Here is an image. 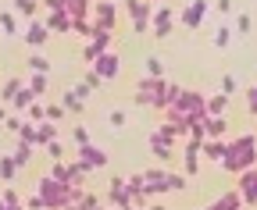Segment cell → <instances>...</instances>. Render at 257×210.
<instances>
[{
  "label": "cell",
  "mask_w": 257,
  "mask_h": 210,
  "mask_svg": "<svg viewBox=\"0 0 257 210\" xmlns=\"http://www.w3.org/2000/svg\"><path fill=\"white\" fill-rule=\"evenodd\" d=\"M207 114H211V110H207V96H200L197 89H182V93L172 100V107L165 110V118H168V122H175L182 132H189L193 125H200Z\"/></svg>",
  "instance_id": "obj_1"
},
{
  "label": "cell",
  "mask_w": 257,
  "mask_h": 210,
  "mask_svg": "<svg viewBox=\"0 0 257 210\" xmlns=\"http://www.w3.org/2000/svg\"><path fill=\"white\" fill-rule=\"evenodd\" d=\"M136 104L165 114L168 104H172V82H165V75H143L136 82Z\"/></svg>",
  "instance_id": "obj_2"
},
{
  "label": "cell",
  "mask_w": 257,
  "mask_h": 210,
  "mask_svg": "<svg viewBox=\"0 0 257 210\" xmlns=\"http://www.w3.org/2000/svg\"><path fill=\"white\" fill-rule=\"evenodd\" d=\"M253 164H257V136H239V139H232L229 150H225L221 168L229 171V174H239V171H246V168H253Z\"/></svg>",
  "instance_id": "obj_3"
},
{
  "label": "cell",
  "mask_w": 257,
  "mask_h": 210,
  "mask_svg": "<svg viewBox=\"0 0 257 210\" xmlns=\"http://www.w3.org/2000/svg\"><path fill=\"white\" fill-rule=\"evenodd\" d=\"M36 192L43 196V203H47L50 210H57V206H75V186H72V182H61V178H54V174H43V178H40Z\"/></svg>",
  "instance_id": "obj_4"
},
{
  "label": "cell",
  "mask_w": 257,
  "mask_h": 210,
  "mask_svg": "<svg viewBox=\"0 0 257 210\" xmlns=\"http://www.w3.org/2000/svg\"><path fill=\"white\" fill-rule=\"evenodd\" d=\"M179 136H186V132H182L175 122H168V118H165V122H161V125L147 136V150H150L157 160H168V157H172V142H175Z\"/></svg>",
  "instance_id": "obj_5"
},
{
  "label": "cell",
  "mask_w": 257,
  "mask_h": 210,
  "mask_svg": "<svg viewBox=\"0 0 257 210\" xmlns=\"http://www.w3.org/2000/svg\"><path fill=\"white\" fill-rule=\"evenodd\" d=\"M125 11H128V18H133V32H136V36H147L157 4H150V0H128Z\"/></svg>",
  "instance_id": "obj_6"
},
{
  "label": "cell",
  "mask_w": 257,
  "mask_h": 210,
  "mask_svg": "<svg viewBox=\"0 0 257 210\" xmlns=\"http://www.w3.org/2000/svg\"><path fill=\"white\" fill-rule=\"evenodd\" d=\"M107 203L111 206H136V192H133V186H128V178H111V189H107Z\"/></svg>",
  "instance_id": "obj_7"
},
{
  "label": "cell",
  "mask_w": 257,
  "mask_h": 210,
  "mask_svg": "<svg viewBox=\"0 0 257 210\" xmlns=\"http://www.w3.org/2000/svg\"><path fill=\"white\" fill-rule=\"evenodd\" d=\"M75 157L82 160V168H86V171H100V168H107V154H104L100 146H93V142L75 146Z\"/></svg>",
  "instance_id": "obj_8"
},
{
  "label": "cell",
  "mask_w": 257,
  "mask_h": 210,
  "mask_svg": "<svg viewBox=\"0 0 257 210\" xmlns=\"http://www.w3.org/2000/svg\"><path fill=\"white\" fill-rule=\"evenodd\" d=\"M143 178H147V192H150V200L172 192V174H168L165 168H150V171H143Z\"/></svg>",
  "instance_id": "obj_9"
},
{
  "label": "cell",
  "mask_w": 257,
  "mask_h": 210,
  "mask_svg": "<svg viewBox=\"0 0 257 210\" xmlns=\"http://www.w3.org/2000/svg\"><path fill=\"white\" fill-rule=\"evenodd\" d=\"M172 25H175V14H172V8L157 4V11H154V22H150V32H154L157 40H168V36H172Z\"/></svg>",
  "instance_id": "obj_10"
},
{
  "label": "cell",
  "mask_w": 257,
  "mask_h": 210,
  "mask_svg": "<svg viewBox=\"0 0 257 210\" xmlns=\"http://www.w3.org/2000/svg\"><path fill=\"white\" fill-rule=\"evenodd\" d=\"M236 189L243 192V206H257V164L239 171V186Z\"/></svg>",
  "instance_id": "obj_11"
},
{
  "label": "cell",
  "mask_w": 257,
  "mask_h": 210,
  "mask_svg": "<svg viewBox=\"0 0 257 210\" xmlns=\"http://www.w3.org/2000/svg\"><path fill=\"white\" fill-rule=\"evenodd\" d=\"M207 0H189V4L182 8V14H179V22L186 25V28H200V22H204V14H207Z\"/></svg>",
  "instance_id": "obj_12"
},
{
  "label": "cell",
  "mask_w": 257,
  "mask_h": 210,
  "mask_svg": "<svg viewBox=\"0 0 257 210\" xmlns=\"http://www.w3.org/2000/svg\"><path fill=\"white\" fill-rule=\"evenodd\" d=\"M93 72L100 75L104 82H111V78H114V75L121 72V61H118V57H114L111 50H107V54H100V57H96V61H93Z\"/></svg>",
  "instance_id": "obj_13"
},
{
  "label": "cell",
  "mask_w": 257,
  "mask_h": 210,
  "mask_svg": "<svg viewBox=\"0 0 257 210\" xmlns=\"http://www.w3.org/2000/svg\"><path fill=\"white\" fill-rule=\"evenodd\" d=\"M50 32H54V28H50L47 22H32V25L25 28V32H22V40H25L29 46H36V50H40V46H47Z\"/></svg>",
  "instance_id": "obj_14"
},
{
  "label": "cell",
  "mask_w": 257,
  "mask_h": 210,
  "mask_svg": "<svg viewBox=\"0 0 257 210\" xmlns=\"http://www.w3.org/2000/svg\"><path fill=\"white\" fill-rule=\"evenodd\" d=\"M93 22L100 28H114V0H96L93 4Z\"/></svg>",
  "instance_id": "obj_15"
},
{
  "label": "cell",
  "mask_w": 257,
  "mask_h": 210,
  "mask_svg": "<svg viewBox=\"0 0 257 210\" xmlns=\"http://www.w3.org/2000/svg\"><path fill=\"white\" fill-rule=\"evenodd\" d=\"M43 22L54 28V32H61V36H72V25H75V18L68 11H50V14H43Z\"/></svg>",
  "instance_id": "obj_16"
},
{
  "label": "cell",
  "mask_w": 257,
  "mask_h": 210,
  "mask_svg": "<svg viewBox=\"0 0 257 210\" xmlns=\"http://www.w3.org/2000/svg\"><path fill=\"white\" fill-rule=\"evenodd\" d=\"M204 139H189L186 142V174H197V164H200V154H204Z\"/></svg>",
  "instance_id": "obj_17"
},
{
  "label": "cell",
  "mask_w": 257,
  "mask_h": 210,
  "mask_svg": "<svg viewBox=\"0 0 257 210\" xmlns=\"http://www.w3.org/2000/svg\"><path fill=\"white\" fill-rule=\"evenodd\" d=\"M239 206H243V192H239V189L225 192V196H218V200L211 203V210H239Z\"/></svg>",
  "instance_id": "obj_18"
},
{
  "label": "cell",
  "mask_w": 257,
  "mask_h": 210,
  "mask_svg": "<svg viewBox=\"0 0 257 210\" xmlns=\"http://www.w3.org/2000/svg\"><path fill=\"white\" fill-rule=\"evenodd\" d=\"M200 150H204V157H207V160H218V164H221V160H225V150H229V142H221V139H204Z\"/></svg>",
  "instance_id": "obj_19"
},
{
  "label": "cell",
  "mask_w": 257,
  "mask_h": 210,
  "mask_svg": "<svg viewBox=\"0 0 257 210\" xmlns=\"http://www.w3.org/2000/svg\"><path fill=\"white\" fill-rule=\"evenodd\" d=\"M204 128H207V139H221L225 136V118L221 114H207L204 118Z\"/></svg>",
  "instance_id": "obj_20"
},
{
  "label": "cell",
  "mask_w": 257,
  "mask_h": 210,
  "mask_svg": "<svg viewBox=\"0 0 257 210\" xmlns=\"http://www.w3.org/2000/svg\"><path fill=\"white\" fill-rule=\"evenodd\" d=\"M57 139V122H40V128H36V146H47V142H54Z\"/></svg>",
  "instance_id": "obj_21"
},
{
  "label": "cell",
  "mask_w": 257,
  "mask_h": 210,
  "mask_svg": "<svg viewBox=\"0 0 257 210\" xmlns=\"http://www.w3.org/2000/svg\"><path fill=\"white\" fill-rule=\"evenodd\" d=\"M29 89L36 93L40 100L47 96V89H50V78H47V72H32V78H29Z\"/></svg>",
  "instance_id": "obj_22"
},
{
  "label": "cell",
  "mask_w": 257,
  "mask_h": 210,
  "mask_svg": "<svg viewBox=\"0 0 257 210\" xmlns=\"http://www.w3.org/2000/svg\"><path fill=\"white\" fill-rule=\"evenodd\" d=\"M36 100H40V96H36V93H32V89H29V86H25V89H22V93H18V96L11 100V107H15V110L22 114V110H29V107H32V104H36Z\"/></svg>",
  "instance_id": "obj_23"
},
{
  "label": "cell",
  "mask_w": 257,
  "mask_h": 210,
  "mask_svg": "<svg viewBox=\"0 0 257 210\" xmlns=\"http://www.w3.org/2000/svg\"><path fill=\"white\" fill-rule=\"evenodd\" d=\"M61 104H64V110H72V114H82V96L75 93V89H64V96H61Z\"/></svg>",
  "instance_id": "obj_24"
},
{
  "label": "cell",
  "mask_w": 257,
  "mask_h": 210,
  "mask_svg": "<svg viewBox=\"0 0 257 210\" xmlns=\"http://www.w3.org/2000/svg\"><path fill=\"white\" fill-rule=\"evenodd\" d=\"M68 14L72 18H89L93 14V0H68Z\"/></svg>",
  "instance_id": "obj_25"
},
{
  "label": "cell",
  "mask_w": 257,
  "mask_h": 210,
  "mask_svg": "<svg viewBox=\"0 0 257 210\" xmlns=\"http://www.w3.org/2000/svg\"><path fill=\"white\" fill-rule=\"evenodd\" d=\"M15 171H18L15 154H4V157H0V178H4V182H11V178H15Z\"/></svg>",
  "instance_id": "obj_26"
},
{
  "label": "cell",
  "mask_w": 257,
  "mask_h": 210,
  "mask_svg": "<svg viewBox=\"0 0 257 210\" xmlns=\"http://www.w3.org/2000/svg\"><path fill=\"white\" fill-rule=\"evenodd\" d=\"M40 4H43V0H15V11H18V14H25V18H36Z\"/></svg>",
  "instance_id": "obj_27"
},
{
  "label": "cell",
  "mask_w": 257,
  "mask_h": 210,
  "mask_svg": "<svg viewBox=\"0 0 257 210\" xmlns=\"http://www.w3.org/2000/svg\"><path fill=\"white\" fill-rule=\"evenodd\" d=\"M15 160H18V168H25L29 160H32V142H15Z\"/></svg>",
  "instance_id": "obj_28"
},
{
  "label": "cell",
  "mask_w": 257,
  "mask_h": 210,
  "mask_svg": "<svg viewBox=\"0 0 257 210\" xmlns=\"http://www.w3.org/2000/svg\"><path fill=\"white\" fill-rule=\"evenodd\" d=\"M22 89H25V86H22L18 78H8V82H4V89H0V96H4V104H11V100L22 93Z\"/></svg>",
  "instance_id": "obj_29"
},
{
  "label": "cell",
  "mask_w": 257,
  "mask_h": 210,
  "mask_svg": "<svg viewBox=\"0 0 257 210\" xmlns=\"http://www.w3.org/2000/svg\"><path fill=\"white\" fill-rule=\"evenodd\" d=\"M225 107H229V96H225V93L207 96V110H211V114H225Z\"/></svg>",
  "instance_id": "obj_30"
},
{
  "label": "cell",
  "mask_w": 257,
  "mask_h": 210,
  "mask_svg": "<svg viewBox=\"0 0 257 210\" xmlns=\"http://www.w3.org/2000/svg\"><path fill=\"white\" fill-rule=\"evenodd\" d=\"M29 72H50L47 54H32V57H29Z\"/></svg>",
  "instance_id": "obj_31"
},
{
  "label": "cell",
  "mask_w": 257,
  "mask_h": 210,
  "mask_svg": "<svg viewBox=\"0 0 257 210\" xmlns=\"http://www.w3.org/2000/svg\"><path fill=\"white\" fill-rule=\"evenodd\" d=\"M50 174L54 178H61V182H72V168L64 164V160H54V168H50Z\"/></svg>",
  "instance_id": "obj_32"
},
{
  "label": "cell",
  "mask_w": 257,
  "mask_h": 210,
  "mask_svg": "<svg viewBox=\"0 0 257 210\" xmlns=\"http://www.w3.org/2000/svg\"><path fill=\"white\" fill-rule=\"evenodd\" d=\"M0 25H4V36H11V40L18 36V25H15V14H11V11L0 14Z\"/></svg>",
  "instance_id": "obj_33"
},
{
  "label": "cell",
  "mask_w": 257,
  "mask_h": 210,
  "mask_svg": "<svg viewBox=\"0 0 257 210\" xmlns=\"http://www.w3.org/2000/svg\"><path fill=\"white\" fill-rule=\"evenodd\" d=\"M36 128H40L36 122H25V125H22V132H18V139H22V142H32V146H36Z\"/></svg>",
  "instance_id": "obj_34"
},
{
  "label": "cell",
  "mask_w": 257,
  "mask_h": 210,
  "mask_svg": "<svg viewBox=\"0 0 257 210\" xmlns=\"http://www.w3.org/2000/svg\"><path fill=\"white\" fill-rule=\"evenodd\" d=\"M147 75H165V61H161L157 54L147 57Z\"/></svg>",
  "instance_id": "obj_35"
},
{
  "label": "cell",
  "mask_w": 257,
  "mask_h": 210,
  "mask_svg": "<svg viewBox=\"0 0 257 210\" xmlns=\"http://www.w3.org/2000/svg\"><path fill=\"white\" fill-rule=\"evenodd\" d=\"M218 93L232 96V93H236V75H221V82H218Z\"/></svg>",
  "instance_id": "obj_36"
},
{
  "label": "cell",
  "mask_w": 257,
  "mask_h": 210,
  "mask_svg": "<svg viewBox=\"0 0 257 210\" xmlns=\"http://www.w3.org/2000/svg\"><path fill=\"white\" fill-rule=\"evenodd\" d=\"M229 40H232V28H214V46H218V50L229 46Z\"/></svg>",
  "instance_id": "obj_37"
},
{
  "label": "cell",
  "mask_w": 257,
  "mask_h": 210,
  "mask_svg": "<svg viewBox=\"0 0 257 210\" xmlns=\"http://www.w3.org/2000/svg\"><path fill=\"white\" fill-rule=\"evenodd\" d=\"M29 122H36V125H40V122H47V107H43L40 100L29 107Z\"/></svg>",
  "instance_id": "obj_38"
},
{
  "label": "cell",
  "mask_w": 257,
  "mask_h": 210,
  "mask_svg": "<svg viewBox=\"0 0 257 210\" xmlns=\"http://www.w3.org/2000/svg\"><path fill=\"white\" fill-rule=\"evenodd\" d=\"M4 206H8V210H18V206H25V200H22L15 189H8V192H4Z\"/></svg>",
  "instance_id": "obj_39"
},
{
  "label": "cell",
  "mask_w": 257,
  "mask_h": 210,
  "mask_svg": "<svg viewBox=\"0 0 257 210\" xmlns=\"http://www.w3.org/2000/svg\"><path fill=\"white\" fill-rule=\"evenodd\" d=\"M43 150H47V154H50L54 160H64V142H61V139H54V142H47Z\"/></svg>",
  "instance_id": "obj_40"
},
{
  "label": "cell",
  "mask_w": 257,
  "mask_h": 210,
  "mask_svg": "<svg viewBox=\"0 0 257 210\" xmlns=\"http://www.w3.org/2000/svg\"><path fill=\"white\" fill-rule=\"evenodd\" d=\"M22 125H25V122H22V118H18V110H15L11 118H4V128H8V132H15V136L22 132Z\"/></svg>",
  "instance_id": "obj_41"
},
{
  "label": "cell",
  "mask_w": 257,
  "mask_h": 210,
  "mask_svg": "<svg viewBox=\"0 0 257 210\" xmlns=\"http://www.w3.org/2000/svg\"><path fill=\"white\" fill-rule=\"evenodd\" d=\"M246 110H250V114L257 118V82H253V86L246 89Z\"/></svg>",
  "instance_id": "obj_42"
},
{
  "label": "cell",
  "mask_w": 257,
  "mask_h": 210,
  "mask_svg": "<svg viewBox=\"0 0 257 210\" xmlns=\"http://www.w3.org/2000/svg\"><path fill=\"white\" fill-rule=\"evenodd\" d=\"M64 118V104H50L47 107V122H61Z\"/></svg>",
  "instance_id": "obj_43"
},
{
  "label": "cell",
  "mask_w": 257,
  "mask_h": 210,
  "mask_svg": "<svg viewBox=\"0 0 257 210\" xmlns=\"http://www.w3.org/2000/svg\"><path fill=\"white\" fill-rule=\"evenodd\" d=\"M43 11H68V0H43Z\"/></svg>",
  "instance_id": "obj_44"
},
{
  "label": "cell",
  "mask_w": 257,
  "mask_h": 210,
  "mask_svg": "<svg viewBox=\"0 0 257 210\" xmlns=\"http://www.w3.org/2000/svg\"><path fill=\"white\" fill-rule=\"evenodd\" d=\"M107 122H111V128H125V110H111Z\"/></svg>",
  "instance_id": "obj_45"
},
{
  "label": "cell",
  "mask_w": 257,
  "mask_h": 210,
  "mask_svg": "<svg viewBox=\"0 0 257 210\" xmlns=\"http://www.w3.org/2000/svg\"><path fill=\"white\" fill-rule=\"evenodd\" d=\"M79 206H82V210H96V206H100V196H93V192H86Z\"/></svg>",
  "instance_id": "obj_46"
},
{
  "label": "cell",
  "mask_w": 257,
  "mask_h": 210,
  "mask_svg": "<svg viewBox=\"0 0 257 210\" xmlns=\"http://www.w3.org/2000/svg\"><path fill=\"white\" fill-rule=\"evenodd\" d=\"M72 139H75V146H82V142H89V132H86L82 125H75V128H72Z\"/></svg>",
  "instance_id": "obj_47"
},
{
  "label": "cell",
  "mask_w": 257,
  "mask_h": 210,
  "mask_svg": "<svg viewBox=\"0 0 257 210\" xmlns=\"http://www.w3.org/2000/svg\"><path fill=\"white\" fill-rule=\"evenodd\" d=\"M250 32V14H239V22H236V36H246Z\"/></svg>",
  "instance_id": "obj_48"
},
{
  "label": "cell",
  "mask_w": 257,
  "mask_h": 210,
  "mask_svg": "<svg viewBox=\"0 0 257 210\" xmlns=\"http://www.w3.org/2000/svg\"><path fill=\"white\" fill-rule=\"evenodd\" d=\"M82 82H86V86H89V89H100V82H104V78H100V75H96V72H93V68H89V72H86V78H82Z\"/></svg>",
  "instance_id": "obj_49"
},
{
  "label": "cell",
  "mask_w": 257,
  "mask_h": 210,
  "mask_svg": "<svg viewBox=\"0 0 257 210\" xmlns=\"http://www.w3.org/2000/svg\"><path fill=\"white\" fill-rule=\"evenodd\" d=\"M186 178H189V174H186ZM186 178H182V174H172V192H182V189H186Z\"/></svg>",
  "instance_id": "obj_50"
},
{
  "label": "cell",
  "mask_w": 257,
  "mask_h": 210,
  "mask_svg": "<svg viewBox=\"0 0 257 210\" xmlns=\"http://www.w3.org/2000/svg\"><path fill=\"white\" fill-rule=\"evenodd\" d=\"M25 206H36V210H43V206H47V203H43V196H40V192H36V196H29V200H25Z\"/></svg>",
  "instance_id": "obj_51"
},
{
  "label": "cell",
  "mask_w": 257,
  "mask_h": 210,
  "mask_svg": "<svg viewBox=\"0 0 257 210\" xmlns=\"http://www.w3.org/2000/svg\"><path fill=\"white\" fill-rule=\"evenodd\" d=\"M72 89H75V93H79V96H82V100H86V96H89V93H93V89H89V86H86V82H79V86H72Z\"/></svg>",
  "instance_id": "obj_52"
},
{
  "label": "cell",
  "mask_w": 257,
  "mask_h": 210,
  "mask_svg": "<svg viewBox=\"0 0 257 210\" xmlns=\"http://www.w3.org/2000/svg\"><path fill=\"white\" fill-rule=\"evenodd\" d=\"M214 8H218V11H229V8H232V0H214Z\"/></svg>",
  "instance_id": "obj_53"
},
{
  "label": "cell",
  "mask_w": 257,
  "mask_h": 210,
  "mask_svg": "<svg viewBox=\"0 0 257 210\" xmlns=\"http://www.w3.org/2000/svg\"><path fill=\"white\" fill-rule=\"evenodd\" d=\"M150 4H161V0H150Z\"/></svg>",
  "instance_id": "obj_54"
},
{
  "label": "cell",
  "mask_w": 257,
  "mask_h": 210,
  "mask_svg": "<svg viewBox=\"0 0 257 210\" xmlns=\"http://www.w3.org/2000/svg\"><path fill=\"white\" fill-rule=\"evenodd\" d=\"M125 4H128V0H125Z\"/></svg>",
  "instance_id": "obj_55"
}]
</instances>
